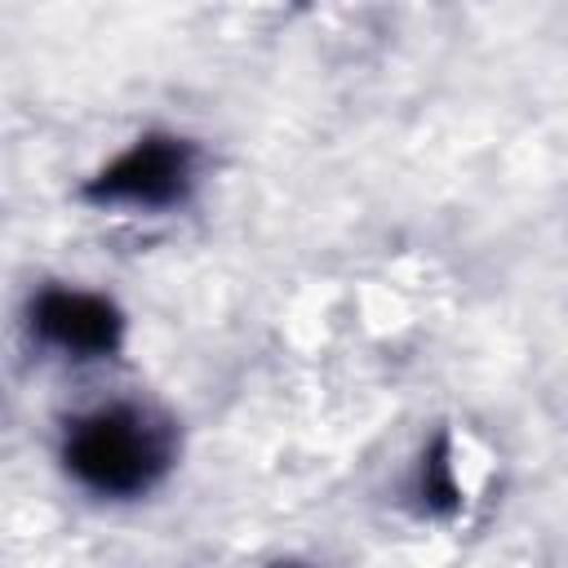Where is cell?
Instances as JSON below:
<instances>
[{"instance_id": "1", "label": "cell", "mask_w": 568, "mask_h": 568, "mask_svg": "<svg viewBox=\"0 0 568 568\" xmlns=\"http://www.w3.org/2000/svg\"><path fill=\"white\" fill-rule=\"evenodd\" d=\"M58 462L75 488L102 501H133L169 479L178 462V426L155 404L106 399L62 426Z\"/></svg>"}, {"instance_id": "2", "label": "cell", "mask_w": 568, "mask_h": 568, "mask_svg": "<svg viewBox=\"0 0 568 568\" xmlns=\"http://www.w3.org/2000/svg\"><path fill=\"white\" fill-rule=\"evenodd\" d=\"M204 155L191 138L151 129L133 138L120 155H111L84 186L80 200L93 209H129V213H169L182 209L200 186Z\"/></svg>"}, {"instance_id": "3", "label": "cell", "mask_w": 568, "mask_h": 568, "mask_svg": "<svg viewBox=\"0 0 568 568\" xmlns=\"http://www.w3.org/2000/svg\"><path fill=\"white\" fill-rule=\"evenodd\" d=\"M27 333L36 346L58 351L62 359H111L124 346V311L93 288L44 284L27 302Z\"/></svg>"}, {"instance_id": "4", "label": "cell", "mask_w": 568, "mask_h": 568, "mask_svg": "<svg viewBox=\"0 0 568 568\" xmlns=\"http://www.w3.org/2000/svg\"><path fill=\"white\" fill-rule=\"evenodd\" d=\"M417 497H422V510H430V515H444L457 506V484H453V462H448L444 439L435 448H426V457L417 466Z\"/></svg>"}]
</instances>
